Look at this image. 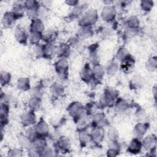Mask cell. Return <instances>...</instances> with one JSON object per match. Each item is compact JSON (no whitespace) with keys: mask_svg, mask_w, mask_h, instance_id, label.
I'll use <instances>...</instances> for the list:
<instances>
[{"mask_svg":"<svg viewBox=\"0 0 157 157\" xmlns=\"http://www.w3.org/2000/svg\"><path fill=\"white\" fill-rule=\"evenodd\" d=\"M98 18L97 11L94 9H90L80 19L79 24L81 26H91L96 22Z\"/></svg>","mask_w":157,"mask_h":157,"instance_id":"1","label":"cell"},{"mask_svg":"<svg viewBox=\"0 0 157 157\" xmlns=\"http://www.w3.org/2000/svg\"><path fill=\"white\" fill-rule=\"evenodd\" d=\"M69 63L66 58H62L55 63V69L58 74L62 78H66L67 75Z\"/></svg>","mask_w":157,"mask_h":157,"instance_id":"2","label":"cell"},{"mask_svg":"<svg viewBox=\"0 0 157 157\" xmlns=\"http://www.w3.org/2000/svg\"><path fill=\"white\" fill-rule=\"evenodd\" d=\"M68 112L74 119L78 120L83 113V108L80 102H74L71 103L68 107Z\"/></svg>","mask_w":157,"mask_h":157,"instance_id":"3","label":"cell"},{"mask_svg":"<svg viewBox=\"0 0 157 157\" xmlns=\"http://www.w3.org/2000/svg\"><path fill=\"white\" fill-rule=\"evenodd\" d=\"M47 143L44 139L42 137H37L33 141L31 144V149L33 151L38 155H42L46 149Z\"/></svg>","mask_w":157,"mask_h":157,"instance_id":"4","label":"cell"},{"mask_svg":"<svg viewBox=\"0 0 157 157\" xmlns=\"http://www.w3.org/2000/svg\"><path fill=\"white\" fill-rule=\"evenodd\" d=\"M116 15V10L115 7L112 6H107L104 7L101 12L102 18L106 21L113 20Z\"/></svg>","mask_w":157,"mask_h":157,"instance_id":"5","label":"cell"},{"mask_svg":"<svg viewBox=\"0 0 157 157\" xmlns=\"http://www.w3.org/2000/svg\"><path fill=\"white\" fill-rule=\"evenodd\" d=\"M28 36H29L26 31L23 27L21 26H18L16 27L15 31V37L18 42L21 44H25L28 38Z\"/></svg>","mask_w":157,"mask_h":157,"instance_id":"6","label":"cell"},{"mask_svg":"<svg viewBox=\"0 0 157 157\" xmlns=\"http://www.w3.org/2000/svg\"><path fill=\"white\" fill-rule=\"evenodd\" d=\"M21 123L25 126H30L35 123L36 116L34 113V111H29L25 112L21 117Z\"/></svg>","mask_w":157,"mask_h":157,"instance_id":"7","label":"cell"},{"mask_svg":"<svg viewBox=\"0 0 157 157\" xmlns=\"http://www.w3.org/2000/svg\"><path fill=\"white\" fill-rule=\"evenodd\" d=\"M142 146L147 150H151L156 148V138L155 135H149L147 136L143 140Z\"/></svg>","mask_w":157,"mask_h":157,"instance_id":"8","label":"cell"},{"mask_svg":"<svg viewBox=\"0 0 157 157\" xmlns=\"http://www.w3.org/2000/svg\"><path fill=\"white\" fill-rule=\"evenodd\" d=\"M142 147V142L139 140L138 138L136 137L133 139L130 142L128 147V151L131 153L137 154L140 151Z\"/></svg>","mask_w":157,"mask_h":157,"instance_id":"9","label":"cell"},{"mask_svg":"<svg viewBox=\"0 0 157 157\" xmlns=\"http://www.w3.org/2000/svg\"><path fill=\"white\" fill-rule=\"evenodd\" d=\"M16 19L17 18H15V17L14 16L12 12H7L5 13L2 20L3 26L6 28H11L13 26Z\"/></svg>","mask_w":157,"mask_h":157,"instance_id":"10","label":"cell"},{"mask_svg":"<svg viewBox=\"0 0 157 157\" xmlns=\"http://www.w3.org/2000/svg\"><path fill=\"white\" fill-rule=\"evenodd\" d=\"M37 136H44L48 134V126L47 124L44 120H41L39 121L34 127Z\"/></svg>","mask_w":157,"mask_h":157,"instance_id":"11","label":"cell"},{"mask_svg":"<svg viewBox=\"0 0 157 157\" xmlns=\"http://www.w3.org/2000/svg\"><path fill=\"white\" fill-rule=\"evenodd\" d=\"M148 129V124L145 123H137L134 129V133L137 138H140L145 134Z\"/></svg>","mask_w":157,"mask_h":157,"instance_id":"12","label":"cell"},{"mask_svg":"<svg viewBox=\"0 0 157 157\" xmlns=\"http://www.w3.org/2000/svg\"><path fill=\"white\" fill-rule=\"evenodd\" d=\"M134 67V61L129 56L125 59L121 61V68L124 72H129L133 70Z\"/></svg>","mask_w":157,"mask_h":157,"instance_id":"13","label":"cell"},{"mask_svg":"<svg viewBox=\"0 0 157 157\" xmlns=\"http://www.w3.org/2000/svg\"><path fill=\"white\" fill-rule=\"evenodd\" d=\"M44 29V26L42 20L39 18H36L32 20L30 26V32H36L42 33Z\"/></svg>","mask_w":157,"mask_h":157,"instance_id":"14","label":"cell"},{"mask_svg":"<svg viewBox=\"0 0 157 157\" xmlns=\"http://www.w3.org/2000/svg\"><path fill=\"white\" fill-rule=\"evenodd\" d=\"M80 77L83 80L87 82H90L92 78H93L92 69L90 68L88 64H86L81 71Z\"/></svg>","mask_w":157,"mask_h":157,"instance_id":"15","label":"cell"},{"mask_svg":"<svg viewBox=\"0 0 157 157\" xmlns=\"http://www.w3.org/2000/svg\"><path fill=\"white\" fill-rule=\"evenodd\" d=\"M58 57L66 58L70 53V45L67 44H61L56 50Z\"/></svg>","mask_w":157,"mask_h":157,"instance_id":"16","label":"cell"},{"mask_svg":"<svg viewBox=\"0 0 157 157\" xmlns=\"http://www.w3.org/2000/svg\"><path fill=\"white\" fill-rule=\"evenodd\" d=\"M105 71V69L102 66L99 64L94 65L93 68L92 69L93 78L98 80H101L103 77Z\"/></svg>","mask_w":157,"mask_h":157,"instance_id":"17","label":"cell"},{"mask_svg":"<svg viewBox=\"0 0 157 157\" xmlns=\"http://www.w3.org/2000/svg\"><path fill=\"white\" fill-rule=\"evenodd\" d=\"M1 126L6 124L7 123L8 120V115H9V107L5 103H2L1 104Z\"/></svg>","mask_w":157,"mask_h":157,"instance_id":"18","label":"cell"},{"mask_svg":"<svg viewBox=\"0 0 157 157\" xmlns=\"http://www.w3.org/2000/svg\"><path fill=\"white\" fill-rule=\"evenodd\" d=\"M91 137L94 142H101L104 137V131L101 127H94L92 130Z\"/></svg>","mask_w":157,"mask_h":157,"instance_id":"19","label":"cell"},{"mask_svg":"<svg viewBox=\"0 0 157 157\" xmlns=\"http://www.w3.org/2000/svg\"><path fill=\"white\" fill-rule=\"evenodd\" d=\"M144 83V79L139 75H135L130 82V87L132 89L140 88Z\"/></svg>","mask_w":157,"mask_h":157,"instance_id":"20","label":"cell"},{"mask_svg":"<svg viewBox=\"0 0 157 157\" xmlns=\"http://www.w3.org/2000/svg\"><path fill=\"white\" fill-rule=\"evenodd\" d=\"M57 33L55 31L48 29L42 34V39L47 43H52L56 38Z\"/></svg>","mask_w":157,"mask_h":157,"instance_id":"21","label":"cell"},{"mask_svg":"<svg viewBox=\"0 0 157 157\" xmlns=\"http://www.w3.org/2000/svg\"><path fill=\"white\" fill-rule=\"evenodd\" d=\"M93 123L95 127H101L105 124V117L103 113H99L94 115Z\"/></svg>","mask_w":157,"mask_h":157,"instance_id":"22","label":"cell"},{"mask_svg":"<svg viewBox=\"0 0 157 157\" xmlns=\"http://www.w3.org/2000/svg\"><path fill=\"white\" fill-rule=\"evenodd\" d=\"M50 91L53 95L56 96H59L64 93V89L62 85L55 83L51 86Z\"/></svg>","mask_w":157,"mask_h":157,"instance_id":"23","label":"cell"},{"mask_svg":"<svg viewBox=\"0 0 157 157\" xmlns=\"http://www.w3.org/2000/svg\"><path fill=\"white\" fill-rule=\"evenodd\" d=\"M93 32L91 26H81L78 31V36L79 37L86 38L91 36Z\"/></svg>","mask_w":157,"mask_h":157,"instance_id":"24","label":"cell"},{"mask_svg":"<svg viewBox=\"0 0 157 157\" xmlns=\"http://www.w3.org/2000/svg\"><path fill=\"white\" fill-rule=\"evenodd\" d=\"M17 88L21 91H26L30 88L29 80L28 78H20L17 82Z\"/></svg>","mask_w":157,"mask_h":157,"instance_id":"25","label":"cell"},{"mask_svg":"<svg viewBox=\"0 0 157 157\" xmlns=\"http://www.w3.org/2000/svg\"><path fill=\"white\" fill-rule=\"evenodd\" d=\"M29 107L32 111L37 110L41 105V101L40 98L33 96L29 101Z\"/></svg>","mask_w":157,"mask_h":157,"instance_id":"26","label":"cell"},{"mask_svg":"<svg viewBox=\"0 0 157 157\" xmlns=\"http://www.w3.org/2000/svg\"><path fill=\"white\" fill-rule=\"evenodd\" d=\"M58 145L59 148L64 151L68 150L71 146V142L69 139L66 137H61L59 138L58 142Z\"/></svg>","mask_w":157,"mask_h":157,"instance_id":"27","label":"cell"},{"mask_svg":"<svg viewBox=\"0 0 157 157\" xmlns=\"http://www.w3.org/2000/svg\"><path fill=\"white\" fill-rule=\"evenodd\" d=\"M118 68V65L117 63L115 60H110L107 63L105 69L109 74L113 75L117 71Z\"/></svg>","mask_w":157,"mask_h":157,"instance_id":"28","label":"cell"},{"mask_svg":"<svg viewBox=\"0 0 157 157\" xmlns=\"http://www.w3.org/2000/svg\"><path fill=\"white\" fill-rule=\"evenodd\" d=\"M55 52V47L52 43H47L44 45V56L50 58Z\"/></svg>","mask_w":157,"mask_h":157,"instance_id":"29","label":"cell"},{"mask_svg":"<svg viewBox=\"0 0 157 157\" xmlns=\"http://www.w3.org/2000/svg\"><path fill=\"white\" fill-rule=\"evenodd\" d=\"M25 12V7L21 4H15L13 5L12 12L16 18L21 17Z\"/></svg>","mask_w":157,"mask_h":157,"instance_id":"30","label":"cell"},{"mask_svg":"<svg viewBox=\"0 0 157 157\" xmlns=\"http://www.w3.org/2000/svg\"><path fill=\"white\" fill-rule=\"evenodd\" d=\"M42 34L40 33L36 32H30V34L28 36V39L31 43L33 44H38L40 40L42 39Z\"/></svg>","mask_w":157,"mask_h":157,"instance_id":"31","label":"cell"},{"mask_svg":"<svg viewBox=\"0 0 157 157\" xmlns=\"http://www.w3.org/2000/svg\"><path fill=\"white\" fill-rule=\"evenodd\" d=\"M157 67V58L156 56L150 57L146 63V67L150 71H154Z\"/></svg>","mask_w":157,"mask_h":157,"instance_id":"32","label":"cell"},{"mask_svg":"<svg viewBox=\"0 0 157 157\" xmlns=\"http://www.w3.org/2000/svg\"><path fill=\"white\" fill-rule=\"evenodd\" d=\"M129 56V54L128 51L124 47H121L120 48L117 52V55H116V57L117 58V59L122 61L124 59H125L126 58H127Z\"/></svg>","mask_w":157,"mask_h":157,"instance_id":"33","label":"cell"},{"mask_svg":"<svg viewBox=\"0 0 157 157\" xmlns=\"http://www.w3.org/2000/svg\"><path fill=\"white\" fill-rule=\"evenodd\" d=\"M129 107L128 103L124 99L120 98L116 102V109L120 112L126 110Z\"/></svg>","mask_w":157,"mask_h":157,"instance_id":"34","label":"cell"},{"mask_svg":"<svg viewBox=\"0 0 157 157\" xmlns=\"http://www.w3.org/2000/svg\"><path fill=\"white\" fill-rule=\"evenodd\" d=\"M128 28H137L139 25V21L137 17L131 16L126 21Z\"/></svg>","mask_w":157,"mask_h":157,"instance_id":"35","label":"cell"},{"mask_svg":"<svg viewBox=\"0 0 157 157\" xmlns=\"http://www.w3.org/2000/svg\"><path fill=\"white\" fill-rule=\"evenodd\" d=\"M1 77H0V82L2 86H4L9 83L10 81V74L9 72L6 71H1Z\"/></svg>","mask_w":157,"mask_h":157,"instance_id":"36","label":"cell"},{"mask_svg":"<svg viewBox=\"0 0 157 157\" xmlns=\"http://www.w3.org/2000/svg\"><path fill=\"white\" fill-rule=\"evenodd\" d=\"M39 6L36 7H33V8H29L27 9L26 10V15L28 17V18H31L32 20H34L36 18H37L38 16V9H39Z\"/></svg>","mask_w":157,"mask_h":157,"instance_id":"37","label":"cell"},{"mask_svg":"<svg viewBox=\"0 0 157 157\" xmlns=\"http://www.w3.org/2000/svg\"><path fill=\"white\" fill-rule=\"evenodd\" d=\"M89 59L90 62L94 66L99 64V56L96 50H93L89 55Z\"/></svg>","mask_w":157,"mask_h":157,"instance_id":"38","label":"cell"},{"mask_svg":"<svg viewBox=\"0 0 157 157\" xmlns=\"http://www.w3.org/2000/svg\"><path fill=\"white\" fill-rule=\"evenodd\" d=\"M18 142L20 145H21V147H23V148H27L29 146H30V140H29V139L26 137V136L25 135H23V134H20L19 136V137H18Z\"/></svg>","mask_w":157,"mask_h":157,"instance_id":"39","label":"cell"},{"mask_svg":"<svg viewBox=\"0 0 157 157\" xmlns=\"http://www.w3.org/2000/svg\"><path fill=\"white\" fill-rule=\"evenodd\" d=\"M26 136L31 142L34 140L37 136L35 128L33 127H29L26 131Z\"/></svg>","mask_w":157,"mask_h":157,"instance_id":"40","label":"cell"},{"mask_svg":"<svg viewBox=\"0 0 157 157\" xmlns=\"http://www.w3.org/2000/svg\"><path fill=\"white\" fill-rule=\"evenodd\" d=\"M107 135L111 141L116 142L118 139V132L114 128H111L109 129Z\"/></svg>","mask_w":157,"mask_h":157,"instance_id":"41","label":"cell"},{"mask_svg":"<svg viewBox=\"0 0 157 157\" xmlns=\"http://www.w3.org/2000/svg\"><path fill=\"white\" fill-rule=\"evenodd\" d=\"M141 8L144 11H150L153 6V2L151 1H141Z\"/></svg>","mask_w":157,"mask_h":157,"instance_id":"42","label":"cell"},{"mask_svg":"<svg viewBox=\"0 0 157 157\" xmlns=\"http://www.w3.org/2000/svg\"><path fill=\"white\" fill-rule=\"evenodd\" d=\"M79 138L80 140L82 143H83L84 144L88 143V142L90 141L91 137L85 131H81L79 134Z\"/></svg>","mask_w":157,"mask_h":157,"instance_id":"43","label":"cell"},{"mask_svg":"<svg viewBox=\"0 0 157 157\" xmlns=\"http://www.w3.org/2000/svg\"><path fill=\"white\" fill-rule=\"evenodd\" d=\"M8 156H12V157H16V156H22V150L21 149L18 148H13L8 152Z\"/></svg>","mask_w":157,"mask_h":157,"instance_id":"44","label":"cell"},{"mask_svg":"<svg viewBox=\"0 0 157 157\" xmlns=\"http://www.w3.org/2000/svg\"><path fill=\"white\" fill-rule=\"evenodd\" d=\"M34 52L37 56H44V45L36 44L34 48Z\"/></svg>","mask_w":157,"mask_h":157,"instance_id":"45","label":"cell"},{"mask_svg":"<svg viewBox=\"0 0 157 157\" xmlns=\"http://www.w3.org/2000/svg\"><path fill=\"white\" fill-rule=\"evenodd\" d=\"M25 7H26V9H29V8H33V7H38V4L36 1H32V0H29L26 1L24 2Z\"/></svg>","mask_w":157,"mask_h":157,"instance_id":"46","label":"cell"},{"mask_svg":"<svg viewBox=\"0 0 157 157\" xmlns=\"http://www.w3.org/2000/svg\"><path fill=\"white\" fill-rule=\"evenodd\" d=\"M126 34L128 37H133L137 34V28H128L126 30Z\"/></svg>","mask_w":157,"mask_h":157,"instance_id":"47","label":"cell"},{"mask_svg":"<svg viewBox=\"0 0 157 157\" xmlns=\"http://www.w3.org/2000/svg\"><path fill=\"white\" fill-rule=\"evenodd\" d=\"M80 37H72L71 39H70L69 40V44L73 46V47H76L78 46L80 44Z\"/></svg>","mask_w":157,"mask_h":157,"instance_id":"48","label":"cell"},{"mask_svg":"<svg viewBox=\"0 0 157 157\" xmlns=\"http://www.w3.org/2000/svg\"><path fill=\"white\" fill-rule=\"evenodd\" d=\"M118 154V150L117 149L115 148H110L108 151H107V156H117Z\"/></svg>","mask_w":157,"mask_h":157,"instance_id":"49","label":"cell"},{"mask_svg":"<svg viewBox=\"0 0 157 157\" xmlns=\"http://www.w3.org/2000/svg\"><path fill=\"white\" fill-rule=\"evenodd\" d=\"M136 117L139 120H142L145 117V112L143 110H139L136 112Z\"/></svg>","mask_w":157,"mask_h":157,"instance_id":"50","label":"cell"},{"mask_svg":"<svg viewBox=\"0 0 157 157\" xmlns=\"http://www.w3.org/2000/svg\"><path fill=\"white\" fill-rule=\"evenodd\" d=\"M42 155L45 156H54V153H53V151L50 148L45 149V151L42 154Z\"/></svg>","mask_w":157,"mask_h":157,"instance_id":"51","label":"cell"},{"mask_svg":"<svg viewBox=\"0 0 157 157\" xmlns=\"http://www.w3.org/2000/svg\"><path fill=\"white\" fill-rule=\"evenodd\" d=\"M66 2L69 5V6H76L77 5V3H78V1H73V0H69V1H66Z\"/></svg>","mask_w":157,"mask_h":157,"instance_id":"52","label":"cell"}]
</instances>
